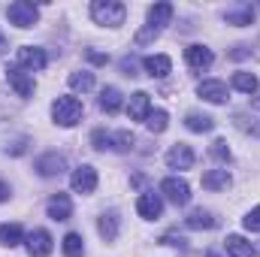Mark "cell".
Wrapping results in <instances>:
<instances>
[{
  "instance_id": "484cf974",
  "label": "cell",
  "mask_w": 260,
  "mask_h": 257,
  "mask_svg": "<svg viewBox=\"0 0 260 257\" xmlns=\"http://www.w3.org/2000/svg\"><path fill=\"white\" fill-rule=\"evenodd\" d=\"M230 85H233L236 91H242V94H257V88H260V82H257L254 73H233Z\"/></svg>"
},
{
  "instance_id": "e0dca14e",
  "label": "cell",
  "mask_w": 260,
  "mask_h": 257,
  "mask_svg": "<svg viewBox=\"0 0 260 257\" xmlns=\"http://www.w3.org/2000/svg\"><path fill=\"white\" fill-rule=\"evenodd\" d=\"M142 67H145V73H148V76L164 79V76L173 70V61H170L167 55H148V58H142Z\"/></svg>"
},
{
  "instance_id": "83f0119b",
  "label": "cell",
  "mask_w": 260,
  "mask_h": 257,
  "mask_svg": "<svg viewBox=\"0 0 260 257\" xmlns=\"http://www.w3.org/2000/svg\"><path fill=\"white\" fill-rule=\"evenodd\" d=\"M145 127L151 130V133H164V130L170 127V115H167V109H151L148 118H145Z\"/></svg>"
},
{
  "instance_id": "603a6c76",
  "label": "cell",
  "mask_w": 260,
  "mask_h": 257,
  "mask_svg": "<svg viewBox=\"0 0 260 257\" xmlns=\"http://www.w3.org/2000/svg\"><path fill=\"white\" fill-rule=\"evenodd\" d=\"M185 224H188L191 230H212L218 221H215V215H212V212H206V209H194V212L185 218Z\"/></svg>"
},
{
  "instance_id": "d6a6232c",
  "label": "cell",
  "mask_w": 260,
  "mask_h": 257,
  "mask_svg": "<svg viewBox=\"0 0 260 257\" xmlns=\"http://www.w3.org/2000/svg\"><path fill=\"white\" fill-rule=\"evenodd\" d=\"M242 224H245V230H251V233H260V206H254L245 218H242Z\"/></svg>"
},
{
  "instance_id": "6da1fadb",
  "label": "cell",
  "mask_w": 260,
  "mask_h": 257,
  "mask_svg": "<svg viewBox=\"0 0 260 257\" xmlns=\"http://www.w3.org/2000/svg\"><path fill=\"white\" fill-rule=\"evenodd\" d=\"M82 115H85V106H82L79 97H58V100L52 103V118H55V124H61V127L79 124Z\"/></svg>"
},
{
  "instance_id": "d590c367",
  "label": "cell",
  "mask_w": 260,
  "mask_h": 257,
  "mask_svg": "<svg viewBox=\"0 0 260 257\" xmlns=\"http://www.w3.org/2000/svg\"><path fill=\"white\" fill-rule=\"evenodd\" d=\"M88 58H91L94 64H106V61H109V55H100V52H88Z\"/></svg>"
},
{
  "instance_id": "2e32d148",
  "label": "cell",
  "mask_w": 260,
  "mask_h": 257,
  "mask_svg": "<svg viewBox=\"0 0 260 257\" xmlns=\"http://www.w3.org/2000/svg\"><path fill=\"white\" fill-rule=\"evenodd\" d=\"M224 21H227V24H236V27L251 24V21H254V6H251V3H239V6H233V9L224 12Z\"/></svg>"
},
{
  "instance_id": "ba28073f",
  "label": "cell",
  "mask_w": 260,
  "mask_h": 257,
  "mask_svg": "<svg viewBox=\"0 0 260 257\" xmlns=\"http://www.w3.org/2000/svg\"><path fill=\"white\" fill-rule=\"evenodd\" d=\"M70 188H73L76 194H94V188H97V170L88 167V164H82L79 170H73Z\"/></svg>"
},
{
  "instance_id": "44dd1931",
  "label": "cell",
  "mask_w": 260,
  "mask_h": 257,
  "mask_svg": "<svg viewBox=\"0 0 260 257\" xmlns=\"http://www.w3.org/2000/svg\"><path fill=\"white\" fill-rule=\"evenodd\" d=\"M185 127L191 130V133H212L215 130V118L203 115V112H188L185 115Z\"/></svg>"
},
{
  "instance_id": "f546056e",
  "label": "cell",
  "mask_w": 260,
  "mask_h": 257,
  "mask_svg": "<svg viewBox=\"0 0 260 257\" xmlns=\"http://www.w3.org/2000/svg\"><path fill=\"white\" fill-rule=\"evenodd\" d=\"M130 145H133V133H130V130L112 133V148H115V151H127Z\"/></svg>"
},
{
  "instance_id": "d4e9b609",
  "label": "cell",
  "mask_w": 260,
  "mask_h": 257,
  "mask_svg": "<svg viewBox=\"0 0 260 257\" xmlns=\"http://www.w3.org/2000/svg\"><path fill=\"white\" fill-rule=\"evenodd\" d=\"M97 230H100V236H103L106 242H112V239L118 236V215H115V212H103L100 221H97Z\"/></svg>"
},
{
  "instance_id": "836d02e7",
  "label": "cell",
  "mask_w": 260,
  "mask_h": 257,
  "mask_svg": "<svg viewBox=\"0 0 260 257\" xmlns=\"http://www.w3.org/2000/svg\"><path fill=\"white\" fill-rule=\"evenodd\" d=\"M236 127H239V130H251L254 136H260L257 118H248V115H236Z\"/></svg>"
},
{
  "instance_id": "8fae6325",
  "label": "cell",
  "mask_w": 260,
  "mask_h": 257,
  "mask_svg": "<svg viewBox=\"0 0 260 257\" xmlns=\"http://www.w3.org/2000/svg\"><path fill=\"white\" fill-rule=\"evenodd\" d=\"M197 94H200L206 103H215V106L227 103V85H224L221 79H206V82H200V85H197Z\"/></svg>"
},
{
  "instance_id": "30bf717a",
  "label": "cell",
  "mask_w": 260,
  "mask_h": 257,
  "mask_svg": "<svg viewBox=\"0 0 260 257\" xmlns=\"http://www.w3.org/2000/svg\"><path fill=\"white\" fill-rule=\"evenodd\" d=\"M136 212H139L145 221L160 218V215H164V200H160V194H154V191L139 194V200H136Z\"/></svg>"
},
{
  "instance_id": "d6986e66",
  "label": "cell",
  "mask_w": 260,
  "mask_h": 257,
  "mask_svg": "<svg viewBox=\"0 0 260 257\" xmlns=\"http://www.w3.org/2000/svg\"><path fill=\"white\" fill-rule=\"evenodd\" d=\"M224 248H227V254H230V257H254V245H251L245 236H239V233L227 236Z\"/></svg>"
},
{
  "instance_id": "5bb4252c",
  "label": "cell",
  "mask_w": 260,
  "mask_h": 257,
  "mask_svg": "<svg viewBox=\"0 0 260 257\" xmlns=\"http://www.w3.org/2000/svg\"><path fill=\"white\" fill-rule=\"evenodd\" d=\"M148 112H151V97H148L145 91L130 94V103H127L130 121H145V118H148Z\"/></svg>"
},
{
  "instance_id": "f1b7e54d",
  "label": "cell",
  "mask_w": 260,
  "mask_h": 257,
  "mask_svg": "<svg viewBox=\"0 0 260 257\" xmlns=\"http://www.w3.org/2000/svg\"><path fill=\"white\" fill-rule=\"evenodd\" d=\"M61 248H64L67 257H82V254H85V239H82L79 233H67Z\"/></svg>"
},
{
  "instance_id": "4316f807",
  "label": "cell",
  "mask_w": 260,
  "mask_h": 257,
  "mask_svg": "<svg viewBox=\"0 0 260 257\" xmlns=\"http://www.w3.org/2000/svg\"><path fill=\"white\" fill-rule=\"evenodd\" d=\"M67 82H70L73 91H82V94H85V91L94 88V73H88V70H76V73H70Z\"/></svg>"
},
{
  "instance_id": "3957f363",
  "label": "cell",
  "mask_w": 260,
  "mask_h": 257,
  "mask_svg": "<svg viewBox=\"0 0 260 257\" xmlns=\"http://www.w3.org/2000/svg\"><path fill=\"white\" fill-rule=\"evenodd\" d=\"M6 18H9V24L27 30V27H34L40 21V6L30 3V0H15V3L6 6Z\"/></svg>"
},
{
  "instance_id": "9a60e30c",
  "label": "cell",
  "mask_w": 260,
  "mask_h": 257,
  "mask_svg": "<svg viewBox=\"0 0 260 257\" xmlns=\"http://www.w3.org/2000/svg\"><path fill=\"white\" fill-rule=\"evenodd\" d=\"M185 61H188V67H194V70H206V67H212L215 55L206 46H188L185 49Z\"/></svg>"
},
{
  "instance_id": "7402d4cb",
  "label": "cell",
  "mask_w": 260,
  "mask_h": 257,
  "mask_svg": "<svg viewBox=\"0 0 260 257\" xmlns=\"http://www.w3.org/2000/svg\"><path fill=\"white\" fill-rule=\"evenodd\" d=\"M21 242H24V230H21V224H0V245L15 248V245H21Z\"/></svg>"
},
{
  "instance_id": "277c9868",
  "label": "cell",
  "mask_w": 260,
  "mask_h": 257,
  "mask_svg": "<svg viewBox=\"0 0 260 257\" xmlns=\"http://www.w3.org/2000/svg\"><path fill=\"white\" fill-rule=\"evenodd\" d=\"M160 194H164L173 206H188V203H191V185H188L185 179H179V176L164 179V182H160Z\"/></svg>"
},
{
  "instance_id": "4fadbf2b",
  "label": "cell",
  "mask_w": 260,
  "mask_h": 257,
  "mask_svg": "<svg viewBox=\"0 0 260 257\" xmlns=\"http://www.w3.org/2000/svg\"><path fill=\"white\" fill-rule=\"evenodd\" d=\"M46 212H49L52 221H70V215H73V200H70V194H55V197L46 203Z\"/></svg>"
},
{
  "instance_id": "ac0fdd59",
  "label": "cell",
  "mask_w": 260,
  "mask_h": 257,
  "mask_svg": "<svg viewBox=\"0 0 260 257\" xmlns=\"http://www.w3.org/2000/svg\"><path fill=\"white\" fill-rule=\"evenodd\" d=\"M170 18H173V3H154V6L148 9V24H151L154 30H164V27L170 24Z\"/></svg>"
},
{
  "instance_id": "cb8c5ba5",
  "label": "cell",
  "mask_w": 260,
  "mask_h": 257,
  "mask_svg": "<svg viewBox=\"0 0 260 257\" xmlns=\"http://www.w3.org/2000/svg\"><path fill=\"white\" fill-rule=\"evenodd\" d=\"M100 109H103L106 115H115V112L121 109V91H118V88H103V91H100Z\"/></svg>"
},
{
  "instance_id": "74e56055",
  "label": "cell",
  "mask_w": 260,
  "mask_h": 257,
  "mask_svg": "<svg viewBox=\"0 0 260 257\" xmlns=\"http://www.w3.org/2000/svg\"><path fill=\"white\" fill-rule=\"evenodd\" d=\"M6 49H9V43H6V37H3V30H0V55H3Z\"/></svg>"
},
{
  "instance_id": "7a4b0ae2",
  "label": "cell",
  "mask_w": 260,
  "mask_h": 257,
  "mask_svg": "<svg viewBox=\"0 0 260 257\" xmlns=\"http://www.w3.org/2000/svg\"><path fill=\"white\" fill-rule=\"evenodd\" d=\"M124 15H127V9H124V3H118V0H94V3H91V18H94L97 24L118 27V24H124Z\"/></svg>"
},
{
  "instance_id": "ffe728a7",
  "label": "cell",
  "mask_w": 260,
  "mask_h": 257,
  "mask_svg": "<svg viewBox=\"0 0 260 257\" xmlns=\"http://www.w3.org/2000/svg\"><path fill=\"white\" fill-rule=\"evenodd\" d=\"M203 188L206 191H227L230 188V173L227 170H209V173H203Z\"/></svg>"
},
{
  "instance_id": "e575fe53",
  "label": "cell",
  "mask_w": 260,
  "mask_h": 257,
  "mask_svg": "<svg viewBox=\"0 0 260 257\" xmlns=\"http://www.w3.org/2000/svg\"><path fill=\"white\" fill-rule=\"evenodd\" d=\"M160 242H164V245H176V248H185V236H176V233H167Z\"/></svg>"
},
{
  "instance_id": "5b68a950",
  "label": "cell",
  "mask_w": 260,
  "mask_h": 257,
  "mask_svg": "<svg viewBox=\"0 0 260 257\" xmlns=\"http://www.w3.org/2000/svg\"><path fill=\"white\" fill-rule=\"evenodd\" d=\"M15 64L21 67V70L37 73V70H46V64H49V55H46L40 46H21V49L15 52Z\"/></svg>"
},
{
  "instance_id": "4dcf8cb0",
  "label": "cell",
  "mask_w": 260,
  "mask_h": 257,
  "mask_svg": "<svg viewBox=\"0 0 260 257\" xmlns=\"http://www.w3.org/2000/svg\"><path fill=\"white\" fill-rule=\"evenodd\" d=\"M91 142H94L97 151H106V148H112V133H106V130H94V133H91Z\"/></svg>"
},
{
  "instance_id": "8992f818",
  "label": "cell",
  "mask_w": 260,
  "mask_h": 257,
  "mask_svg": "<svg viewBox=\"0 0 260 257\" xmlns=\"http://www.w3.org/2000/svg\"><path fill=\"white\" fill-rule=\"evenodd\" d=\"M24 248H27L30 257H49L52 248H55V239H52L49 230H30L24 236Z\"/></svg>"
},
{
  "instance_id": "52a82bcc",
  "label": "cell",
  "mask_w": 260,
  "mask_h": 257,
  "mask_svg": "<svg viewBox=\"0 0 260 257\" xmlns=\"http://www.w3.org/2000/svg\"><path fill=\"white\" fill-rule=\"evenodd\" d=\"M37 173H40L43 179H58V176H64L67 173V157L58 154V151H49V154L37 157Z\"/></svg>"
},
{
  "instance_id": "7c38bea8",
  "label": "cell",
  "mask_w": 260,
  "mask_h": 257,
  "mask_svg": "<svg viewBox=\"0 0 260 257\" xmlns=\"http://www.w3.org/2000/svg\"><path fill=\"white\" fill-rule=\"evenodd\" d=\"M6 79H9V85L15 88V94H18V97H24V100H27V97H34V88H37V85H34V76H27L18 64L6 70Z\"/></svg>"
},
{
  "instance_id": "1f68e13d",
  "label": "cell",
  "mask_w": 260,
  "mask_h": 257,
  "mask_svg": "<svg viewBox=\"0 0 260 257\" xmlns=\"http://www.w3.org/2000/svg\"><path fill=\"white\" fill-rule=\"evenodd\" d=\"M209 151H212V157H215V160H224V164L230 160V148H227V142H224V139H215Z\"/></svg>"
},
{
  "instance_id": "9c48e42d",
  "label": "cell",
  "mask_w": 260,
  "mask_h": 257,
  "mask_svg": "<svg viewBox=\"0 0 260 257\" xmlns=\"http://www.w3.org/2000/svg\"><path fill=\"white\" fill-rule=\"evenodd\" d=\"M167 167L170 170H191L194 167V148L188 142H176L167 151Z\"/></svg>"
},
{
  "instance_id": "f35d334b",
  "label": "cell",
  "mask_w": 260,
  "mask_h": 257,
  "mask_svg": "<svg viewBox=\"0 0 260 257\" xmlns=\"http://www.w3.org/2000/svg\"><path fill=\"white\" fill-rule=\"evenodd\" d=\"M206 257H221V254H218V251H209V254H206Z\"/></svg>"
},
{
  "instance_id": "8d00e7d4",
  "label": "cell",
  "mask_w": 260,
  "mask_h": 257,
  "mask_svg": "<svg viewBox=\"0 0 260 257\" xmlns=\"http://www.w3.org/2000/svg\"><path fill=\"white\" fill-rule=\"evenodd\" d=\"M6 200H9V185L0 179V203H6Z\"/></svg>"
}]
</instances>
